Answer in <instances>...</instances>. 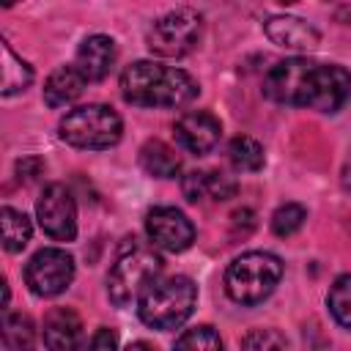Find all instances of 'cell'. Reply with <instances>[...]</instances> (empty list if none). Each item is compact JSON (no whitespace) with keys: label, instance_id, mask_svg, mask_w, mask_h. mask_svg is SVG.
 Listing matches in <instances>:
<instances>
[{"label":"cell","instance_id":"cell-1","mask_svg":"<svg viewBox=\"0 0 351 351\" xmlns=\"http://www.w3.org/2000/svg\"><path fill=\"white\" fill-rule=\"evenodd\" d=\"M263 96L285 107L337 112L351 99V74L337 63L285 58L266 71Z\"/></svg>","mask_w":351,"mask_h":351},{"label":"cell","instance_id":"cell-2","mask_svg":"<svg viewBox=\"0 0 351 351\" xmlns=\"http://www.w3.org/2000/svg\"><path fill=\"white\" fill-rule=\"evenodd\" d=\"M197 93V80L176 66L134 60L121 71V96L137 107H184Z\"/></svg>","mask_w":351,"mask_h":351},{"label":"cell","instance_id":"cell-3","mask_svg":"<svg viewBox=\"0 0 351 351\" xmlns=\"http://www.w3.org/2000/svg\"><path fill=\"white\" fill-rule=\"evenodd\" d=\"M197 304V285L184 277H156L137 299V315L151 329H176L181 326Z\"/></svg>","mask_w":351,"mask_h":351},{"label":"cell","instance_id":"cell-4","mask_svg":"<svg viewBox=\"0 0 351 351\" xmlns=\"http://www.w3.org/2000/svg\"><path fill=\"white\" fill-rule=\"evenodd\" d=\"M162 271V258L159 252H154V247L140 244L137 239H129L110 274H107V296L115 307H129L134 299H140V293L159 277Z\"/></svg>","mask_w":351,"mask_h":351},{"label":"cell","instance_id":"cell-5","mask_svg":"<svg viewBox=\"0 0 351 351\" xmlns=\"http://www.w3.org/2000/svg\"><path fill=\"white\" fill-rule=\"evenodd\" d=\"M282 277V261L271 252L252 250L230 261L225 269V291L236 304L252 307L271 296Z\"/></svg>","mask_w":351,"mask_h":351},{"label":"cell","instance_id":"cell-6","mask_svg":"<svg viewBox=\"0 0 351 351\" xmlns=\"http://www.w3.org/2000/svg\"><path fill=\"white\" fill-rule=\"evenodd\" d=\"M60 140L85 148V151H104L112 148L123 134V121L110 104H82L69 110L60 118Z\"/></svg>","mask_w":351,"mask_h":351},{"label":"cell","instance_id":"cell-7","mask_svg":"<svg viewBox=\"0 0 351 351\" xmlns=\"http://www.w3.org/2000/svg\"><path fill=\"white\" fill-rule=\"evenodd\" d=\"M203 33V16L192 8H176L162 14L145 33V44L159 58H184L189 55Z\"/></svg>","mask_w":351,"mask_h":351},{"label":"cell","instance_id":"cell-8","mask_svg":"<svg viewBox=\"0 0 351 351\" xmlns=\"http://www.w3.org/2000/svg\"><path fill=\"white\" fill-rule=\"evenodd\" d=\"M71 280H74V258L60 247L38 250L25 266V282L41 299H52L63 293L71 285Z\"/></svg>","mask_w":351,"mask_h":351},{"label":"cell","instance_id":"cell-9","mask_svg":"<svg viewBox=\"0 0 351 351\" xmlns=\"http://www.w3.org/2000/svg\"><path fill=\"white\" fill-rule=\"evenodd\" d=\"M36 219L41 230L55 241H74L77 236V203L63 184H49L36 200Z\"/></svg>","mask_w":351,"mask_h":351},{"label":"cell","instance_id":"cell-10","mask_svg":"<svg viewBox=\"0 0 351 351\" xmlns=\"http://www.w3.org/2000/svg\"><path fill=\"white\" fill-rule=\"evenodd\" d=\"M145 233L151 247L165 252H184L195 241V225L189 217L173 206H156L145 214Z\"/></svg>","mask_w":351,"mask_h":351},{"label":"cell","instance_id":"cell-11","mask_svg":"<svg viewBox=\"0 0 351 351\" xmlns=\"http://www.w3.org/2000/svg\"><path fill=\"white\" fill-rule=\"evenodd\" d=\"M173 134L178 140L181 148H186L189 154H208L217 143H219V134H222V123L217 115L206 112V110H195V112H184L176 126H173Z\"/></svg>","mask_w":351,"mask_h":351},{"label":"cell","instance_id":"cell-12","mask_svg":"<svg viewBox=\"0 0 351 351\" xmlns=\"http://www.w3.org/2000/svg\"><path fill=\"white\" fill-rule=\"evenodd\" d=\"M263 33L271 44L277 47H285V49H296V52H307V49H315L318 41H321V33L307 22V19H299V16H271L263 22Z\"/></svg>","mask_w":351,"mask_h":351},{"label":"cell","instance_id":"cell-13","mask_svg":"<svg viewBox=\"0 0 351 351\" xmlns=\"http://www.w3.org/2000/svg\"><path fill=\"white\" fill-rule=\"evenodd\" d=\"M115 41L104 33H93L88 36L80 47H77V55H74V66L80 69V74L88 80V82H99L110 74L112 63H115Z\"/></svg>","mask_w":351,"mask_h":351},{"label":"cell","instance_id":"cell-14","mask_svg":"<svg viewBox=\"0 0 351 351\" xmlns=\"http://www.w3.org/2000/svg\"><path fill=\"white\" fill-rule=\"evenodd\" d=\"M44 346L47 351H80L82 321L71 307H52L44 315Z\"/></svg>","mask_w":351,"mask_h":351},{"label":"cell","instance_id":"cell-15","mask_svg":"<svg viewBox=\"0 0 351 351\" xmlns=\"http://www.w3.org/2000/svg\"><path fill=\"white\" fill-rule=\"evenodd\" d=\"M85 82L88 80L80 74L77 66H60V69H55L47 77V82H44V101H47V107L58 110V107L71 104L74 99H80Z\"/></svg>","mask_w":351,"mask_h":351},{"label":"cell","instance_id":"cell-16","mask_svg":"<svg viewBox=\"0 0 351 351\" xmlns=\"http://www.w3.org/2000/svg\"><path fill=\"white\" fill-rule=\"evenodd\" d=\"M140 165L148 176L154 178H176L181 170V156L176 154V148H170L162 140H148L140 148Z\"/></svg>","mask_w":351,"mask_h":351},{"label":"cell","instance_id":"cell-17","mask_svg":"<svg viewBox=\"0 0 351 351\" xmlns=\"http://www.w3.org/2000/svg\"><path fill=\"white\" fill-rule=\"evenodd\" d=\"M3 343L8 351H36V324L27 313H5Z\"/></svg>","mask_w":351,"mask_h":351},{"label":"cell","instance_id":"cell-18","mask_svg":"<svg viewBox=\"0 0 351 351\" xmlns=\"http://www.w3.org/2000/svg\"><path fill=\"white\" fill-rule=\"evenodd\" d=\"M0 225H3V247L8 252H22L27 247L30 236H33L30 219L22 211H16V208L3 206L0 208Z\"/></svg>","mask_w":351,"mask_h":351},{"label":"cell","instance_id":"cell-19","mask_svg":"<svg viewBox=\"0 0 351 351\" xmlns=\"http://www.w3.org/2000/svg\"><path fill=\"white\" fill-rule=\"evenodd\" d=\"M0 49H3V96H14L33 82V69L30 63L14 55L8 41H0Z\"/></svg>","mask_w":351,"mask_h":351},{"label":"cell","instance_id":"cell-20","mask_svg":"<svg viewBox=\"0 0 351 351\" xmlns=\"http://www.w3.org/2000/svg\"><path fill=\"white\" fill-rule=\"evenodd\" d=\"M228 159L236 170L241 173H255L263 167V145L255 140V137H247V134H239L230 140L228 145Z\"/></svg>","mask_w":351,"mask_h":351},{"label":"cell","instance_id":"cell-21","mask_svg":"<svg viewBox=\"0 0 351 351\" xmlns=\"http://www.w3.org/2000/svg\"><path fill=\"white\" fill-rule=\"evenodd\" d=\"M326 307L343 329H351V274H340L332 282L326 293Z\"/></svg>","mask_w":351,"mask_h":351},{"label":"cell","instance_id":"cell-22","mask_svg":"<svg viewBox=\"0 0 351 351\" xmlns=\"http://www.w3.org/2000/svg\"><path fill=\"white\" fill-rule=\"evenodd\" d=\"M176 351H225V348H222L219 332L208 324H200V326H192L178 335Z\"/></svg>","mask_w":351,"mask_h":351},{"label":"cell","instance_id":"cell-23","mask_svg":"<svg viewBox=\"0 0 351 351\" xmlns=\"http://www.w3.org/2000/svg\"><path fill=\"white\" fill-rule=\"evenodd\" d=\"M304 219H307V208L304 206H299V203H282L271 214V230L285 239V236H293L304 225Z\"/></svg>","mask_w":351,"mask_h":351},{"label":"cell","instance_id":"cell-24","mask_svg":"<svg viewBox=\"0 0 351 351\" xmlns=\"http://www.w3.org/2000/svg\"><path fill=\"white\" fill-rule=\"evenodd\" d=\"M241 351H288V340L277 329H250L241 337Z\"/></svg>","mask_w":351,"mask_h":351},{"label":"cell","instance_id":"cell-25","mask_svg":"<svg viewBox=\"0 0 351 351\" xmlns=\"http://www.w3.org/2000/svg\"><path fill=\"white\" fill-rule=\"evenodd\" d=\"M181 192L189 203H197V200H206L208 197V173L203 170H192L181 178Z\"/></svg>","mask_w":351,"mask_h":351},{"label":"cell","instance_id":"cell-26","mask_svg":"<svg viewBox=\"0 0 351 351\" xmlns=\"http://www.w3.org/2000/svg\"><path fill=\"white\" fill-rule=\"evenodd\" d=\"M80 351H118V332L110 326H101L93 332V337Z\"/></svg>","mask_w":351,"mask_h":351},{"label":"cell","instance_id":"cell-27","mask_svg":"<svg viewBox=\"0 0 351 351\" xmlns=\"http://www.w3.org/2000/svg\"><path fill=\"white\" fill-rule=\"evenodd\" d=\"M236 195V181L225 173H208V197L214 200H228Z\"/></svg>","mask_w":351,"mask_h":351},{"label":"cell","instance_id":"cell-28","mask_svg":"<svg viewBox=\"0 0 351 351\" xmlns=\"http://www.w3.org/2000/svg\"><path fill=\"white\" fill-rule=\"evenodd\" d=\"M230 225H233V233L241 230V236H247V233L255 228V214H252L250 208H239V211H233Z\"/></svg>","mask_w":351,"mask_h":351},{"label":"cell","instance_id":"cell-29","mask_svg":"<svg viewBox=\"0 0 351 351\" xmlns=\"http://www.w3.org/2000/svg\"><path fill=\"white\" fill-rule=\"evenodd\" d=\"M41 167H44V162H41L38 156H27V159H22V162H16V173H19V178H25V181H30V178H36Z\"/></svg>","mask_w":351,"mask_h":351},{"label":"cell","instance_id":"cell-30","mask_svg":"<svg viewBox=\"0 0 351 351\" xmlns=\"http://www.w3.org/2000/svg\"><path fill=\"white\" fill-rule=\"evenodd\" d=\"M340 184H343V189H346V192H351V151H348V156H346V162H343Z\"/></svg>","mask_w":351,"mask_h":351},{"label":"cell","instance_id":"cell-31","mask_svg":"<svg viewBox=\"0 0 351 351\" xmlns=\"http://www.w3.org/2000/svg\"><path fill=\"white\" fill-rule=\"evenodd\" d=\"M126 351H156L154 346H148V343H143V340H137V343H129L126 346Z\"/></svg>","mask_w":351,"mask_h":351}]
</instances>
